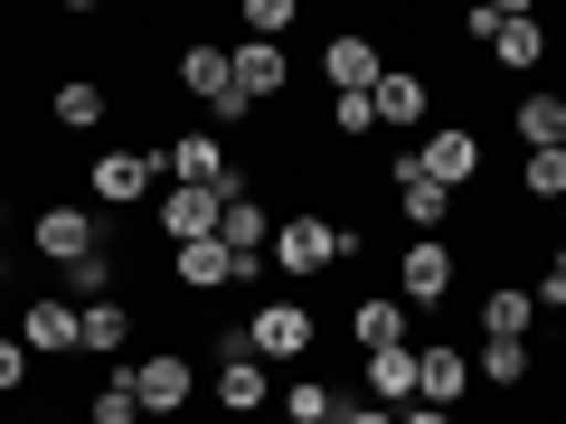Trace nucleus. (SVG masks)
I'll return each mask as SVG.
<instances>
[{"instance_id":"f257e3e1","label":"nucleus","mask_w":566,"mask_h":424,"mask_svg":"<svg viewBox=\"0 0 566 424\" xmlns=\"http://www.w3.org/2000/svg\"><path fill=\"white\" fill-rule=\"evenodd\" d=\"M264 264H274L283 283H322L331 264H340V218H322V208H293V218L274 226V245H264Z\"/></svg>"},{"instance_id":"f03ea898","label":"nucleus","mask_w":566,"mask_h":424,"mask_svg":"<svg viewBox=\"0 0 566 424\" xmlns=\"http://www.w3.org/2000/svg\"><path fill=\"white\" fill-rule=\"evenodd\" d=\"M237 340H245V359H264V368H293V359H312L322 321H312L303 303H264V311H245V321H237Z\"/></svg>"},{"instance_id":"7ed1b4c3","label":"nucleus","mask_w":566,"mask_h":424,"mask_svg":"<svg viewBox=\"0 0 566 424\" xmlns=\"http://www.w3.org/2000/svg\"><path fill=\"white\" fill-rule=\"evenodd\" d=\"M123 368H133V396H142L151 424H170V415L199 405V359H189V349H151V359H123Z\"/></svg>"},{"instance_id":"20e7f679","label":"nucleus","mask_w":566,"mask_h":424,"mask_svg":"<svg viewBox=\"0 0 566 424\" xmlns=\"http://www.w3.org/2000/svg\"><path fill=\"white\" fill-rule=\"evenodd\" d=\"M29 245H39V255H48V264H57V274H66V264L104 255V218H95V208H85V199H48L39 218H29Z\"/></svg>"},{"instance_id":"39448f33","label":"nucleus","mask_w":566,"mask_h":424,"mask_svg":"<svg viewBox=\"0 0 566 424\" xmlns=\"http://www.w3.org/2000/svg\"><path fill=\"white\" fill-rule=\"evenodd\" d=\"M151 180H170L161 151H95V170H85V208H142Z\"/></svg>"},{"instance_id":"423d86ee","label":"nucleus","mask_w":566,"mask_h":424,"mask_svg":"<svg viewBox=\"0 0 566 424\" xmlns=\"http://www.w3.org/2000/svg\"><path fill=\"white\" fill-rule=\"evenodd\" d=\"M416 161H424V180H444L453 199H463V189L482 180V161H491V141L472 132V123H434V132L416 141Z\"/></svg>"},{"instance_id":"0eeeda50","label":"nucleus","mask_w":566,"mask_h":424,"mask_svg":"<svg viewBox=\"0 0 566 424\" xmlns=\"http://www.w3.org/2000/svg\"><path fill=\"white\" fill-rule=\"evenodd\" d=\"M20 349H29V359H76V349H85V311L76 303H66V293H39V303H29L20 311Z\"/></svg>"},{"instance_id":"6e6552de","label":"nucleus","mask_w":566,"mask_h":424,"mask_svg":"<svg viewBox=\"0 0 566 424\" xmlns=\"http://www.w3.org/2000/svg\"><path fill=\"white\" fill-rule=\"evenodd\" d=\"M453 283H463V255H453L444 236H416V245L397 255V303H424V311H434Z\"/></svg>"},{"instance_id":"1a4fd4ad","label":"nucleus","mask_w":566,"mask_h":424,"mask_svg":"<svg viewBox=\"0 0 566 424\" xmlns=\"http://www.w3.org/2000/svg\"><path fill=\"white\" fill-rule=\"evenodd\" d=\"M322 76H331V95H378V76H387L378 29H331L322 39Z\"/></svg>"},{"instance_id":"9d476101","label":"nucleus","mask_w":566,"mask_h":424,"mask_svg":"<svg viewBox=\"0 0 566 424\" xmlns=\"http://www.w3.org/2000/svg\"><path fill=\"white\" fill-rule=\"evenodd\" d=\"M161 161H170V189H245V170L227 161V141L208 132V123H199V132H180Z\"/></svg>"},{"instance_id":"9b49d317","label":"nucleus","mask_w":566,"mask_h":424,"mask_svg":"<svg viewBox=\"0 0 566 424\" xmlns=\"http://www.w3.org/2000/svg\"><path fill=\"white\" fill-rule=\"evenodd\" d=\"M368 104H378V132H416V141L434 132V85H424L416 66H387Z\"/></svg>"},{"instance_id":"f8f14e48","label":"nucleus","mask_w":566,"mask_h":424,"mask_svg":"<svg viewBox=\"0 0 566 424\" xmlns=\"http://www.w3.org/2000/svg\"><path fill=\"white\" fill-rule=\"evenodd\" d=\"M472 396V349H453V340H416V405H463Z\"/></svg>"},{"instance_id":"ddd939ff","label":"nucleus","mask_w":566,"mask_h":424,"mask_svg":"<svg viewBox=\"0 0 566 424\" xmlns=\"http://www.w3.org/2000/svg\"><path fill=\"white\" fill-rule=\"evenodd\" d=\"M387 180H397V218L416 226V236H444L453 189H444V180H424V161H416V151H397V170H387Z\"/></svg>"},{"instance_id":"4468645a","label":"nucleus","mask_w":566,"mask_h":424,"mask_svg":"<svg viewBox=\"0 0 566 424\" xmlns=\"http://www.w3.org/2000/svg\"><path fill=\"white\" fill-rule=\"evenodd\" d=\"M208 396H218V415H227V424H255L264 405H274V368H264V359H218Z\"/></svg>"},{"instance_id":"2eb2a0df","label":"nucleus","mask_w":566,"mask_h":424,"mask_svg":"<svg viewBox=\"0 0 566 424\" xmlns=\"http://www.w3.org/2000/svg\"><path fill=\"white\" fill-rule=\"evenodd\" d=\"M237 199V189H161V236L170 245H199V236H218V208Z\"/></svg>"},{"instance_id":"dca6fc26","label":"nucleus","mask_w":566,"mask_h":424,"mask_svg":"<svg viewBox=\"0 0 566 424\" xmlns=\"http://www.w3.org/2000/svg\"><path fill=\"white\" fill-rule=\"evenodd\" d=\"M227 57H237V95H245V104H274L283 85H293V47H264V39H237V47H227Z\"/></svg>"},{"instance_id":"f3484780","label":"nucleus","mask_w":566,"mask_h":424,"mask_svg":"<svg viewBox=\"0 0 566 424\" xmlns=\"http://www.w3.org/2000/svg\"><path fill=\"white\" fill-rule=\"evenodd\" d=\"M170 283H180V293H227V283H237V245H218V236L170 245Z\"/></svg>"},{"instance_id":"a211bd4d","label":"nucleus","mask_w":566,"mask_h":424,"mask_svg":"<svg viewBox=\"0 0 566 424\" xmlns=\"http://www.w3.org/2000/svg\"><path fill=\"white\" fill-rule=\"evenodd\" d=\"M349 340H359V359L406 349V340H416V330H406V303H397V293H368V303H349Z\"/></svg>"},{"instance_id":"6ab92c4d","label":"nucleus","mask_w":566,"mask_h":424,"mask_svg":"<svg viewBox=\"0 0 566 424\" xmlns=\"http://www.w3.org/2000/svg\"><path fill=\"white\" fill-rule=\"evenodd\" d=\"M491 57L510 66V76H528V66H547V29H538V10H501V29H491Z\"/></svg>"},{"instance_id":"aec40b11","label":"nucleus","mask_w":566,"mask_h":424,"mask_svg":"<svg viewBox=\"0 0 566 424\" xmlns=\"http://www.w3.org/2000/svg\"><path fill=\"white\" fill-rule=\"evenodd\" d=\"M510 132H520V151H557V141H566V95H557V85L520 95V104H510Z\"/></svg>"},{"instance_id":"412c9836","label":"nucleus","mask_w":566,"mask_h":424,"mask_svg":"<svg viewBox=\"0 0 566 424\" xmlns=\"http://www.w3.org/2000/svg\"><path fill=\"white\" fill-rule=\"evenodd\" d=\"M359 396L406 415V405H416V340H406V349H378V359H368V378H359Z\"/></svg>"},{"instance_id":"4be33fe9","label":"nucleus","mask_w":566,"mask_h":424,"mask_svg":"<svg viewBox=\"0 0 566 424\" xmlns=\"http://www.w3.org/2000/svg\"><path fill=\"white\" fill-rule=\"evenodd\" d=\"M180 85L199 104H218V95H237V57H227L218 39H199V47H180Z\"/></svg>"},{"instance_id":"5701e85b","label":"nucleus","mask_w":566,"mask_h":424,"mask_svg":"<svg viewBox=\"0 0 566 424\" xmlns=\"http://www.w3.org/2000/svg\"><path fill=\"white\" fill-rule=\"evenodd\" d=\"M218 245H237V255H264V245H274V218H264L255 189H237V199L218 208Z\"/></svg>"},{"instance_id":"b1692460","label":"nucleus","mask_w":566,"mask_h":424,"mask_svg":"<svg viewBox=\"0 0 566 424\" xmlns=\"http://www.w3.org/2000/svg\"><path fill=\"white\" fill-rule=\"evenodd\" d=\"M85 359H133V303H85Z\"/></svg>"},{"instance_id":"393cba45","label":"nucleus","mask_w":566,"mask_h":424,"mask_svg":"<svg viewBox=\"0 0 566 424\" xmlns=\"http://www.w3.org/2000/svg\"><path fill=\"white\" fill-rule=\"evenodd\" d=\"M48 123H57V132H95V123H104V85L95 76H66L57 95H48Z\"/></svg>"},{"instance_id":"a878e982","label":"nucleus","mask_w":566,"mask_h":424,"mask_svg":"<svg viewBox=\"0 0 566 424\" xmlns=\"http://www.w3.org/2000/svg\"><path fill=\"white\" fill-rule=\"evenodd\" d=\"M528 321H538V303H528V283H501V293L482 303V330H491V340H528Z\"/></svg>"},{"instance_id":"bb28decb","label":"nucleus","mask_w":566,"mask_h":424,"mask_svg":"<svg viewBox=\"0 0 566 424\" xmlns=\"http://www.w3.org/2000/svg\"><path fill=\"white\" fill-rule=\"evenodd\" d=\"M331 415H340V386L331 378H293L283 386V424H331Z\"/></svg>"},{"instance_id":"cd10ccee","label":"nucleus","mask_w":566,"mask_h":424,"mask_svg":"<svg viewBox=\"0 0 566 424\" xmlns=\"http://www.w3.org/2000/svg\"><path fill=\"white\" fill-rule=\"evenodd\" d=\"M472 378L520 386V378H528V340H491V330H482V349H472Z\"/></svg>"},{"instance_id":"c85d7f7f","label":"nucleus","mask_w":566,"mask_h":424,"mask_svg":"<svg viewBox=\"0 0 566 424\" xmlns=\"http://www.w3.org/2000/svg\"><path fill=\"white\" fill-rule=\"evenodd\" d=\"M237 20H245V39H264V47H293V29H303V10H293V0H245Z\"/></svg>"},{"instance_id":"c756f323","label":"nucleus","mask_w":566,"mask_h":424,"mask_svg":"<svg viewBox=\"0 0 566 424\" xmlns=\"http://www.w3.org/2000/svg\"><path fill=\"white\" fill-rule=\"evenodd\" d=\"M142 415V396H133V368H114V378L85 396V424H133Z\"/></svg>"},{"instance_id":"7c9ffc66","label":"nucleus","mask_w":566,"mask_h":424,"mask_svg":"<svg viewBox=\"0 0 566 424\" xmlns=\"http://www.w3.org/2000/svg\"><path fill=\"white\" fill-rule=\"evenodd\" d=\"M520 189H528L538 208H557V199H566V151H520Z\"/></svg>"},{"instance_id":"2f4dec72","label":"nucleus","mask_w":566,"mask_h":424,"mask_svg":"<svg viewBox=\"0 0 566 424\" xmlns=\"http://www.w3.org/2000/svg\"><path fill=\"white\" fill-rule=\"evenodd\" d=\"M57 283L76 293V311H85V303H114V255H85V264H66Z\"/></svg>"},{"instance_id":"473e14b6","label":"nucleus","mask_w":566,"mask_h":424,"mask_svg":"<svg viewBox=\"0 0 566 424\" xmlns=\"http://www.w3.org/2000/svg\"><path fill=\"white\" fill-rule=\"evenodd\" d=\"M331 132H340V141H368V132H378V104H368V95H331Z\"/></svg>"},{"instance_id":"72a5a7b5","label":"nucleus","mask_w":566,"mask_h":424,"mask_svg":"<svg viewBox=\"0 0 566 424\" xmlns=\"http://www.w3.org/2000/svg\"><path fill=\"white\" fill-rule=\"evenodd\" d=\"M29 349H20V330H0V396H29Z\"/></svg>"},{"instance_id":"f704fd0d","label":"nucleus","mask_w":566,"mask_h":424,"mask_svg":"<svg viewBox=\"0 0 566 424\" xmlns=\"http://www.w3.org/2000/svg\"><path fill=\"white\" fill-rule=\"evenodd\" d=\"M331 424H397V405H368L359 386H349V396H340V415H331Z\"/></svg>"},{"instance_id":"c9c22d12","label":"nucleus","mask_w":566,"mask_h":424,"mask_svg":"<svg viewBox=\"0 0 566 424\" xmlns=\"http://www.w3.org/2000/svg\"><path fill=\"white\" fill-rule=\"evenodd\" d=\"M397 424H453V415H444V405H406Z\"/></svg>"},{"instance_id":"e433bc0d","label":"nucleus","mask_w":566,"mask_h":424,"mask_svg":"<svg viewBox=\"0 0 566 424\" xmlns=\"http://www.w3.org/2000/svg\"><path fill=\"white\" fill-rule=\"evenodd\" d=\"M547 274H557V293H566V236H557V255H547Z\"/></svg>"},{"instance_id":"4c0bfd02","label":"nucleus","mask_w":566,"mask_h":424,"mask_svg":"<svg viewBox=\"0 0 566 424\" xmlns=\"http://www.w3.org/2000/svg\"><path fill=\"white\" fill-rule=\"evenodd\" d=\"M0 283H10V255H0Z\"/></svg>"},{"instance_id":"58836bf2","label":"nucleus","mask_w":566,"mask_h":424,"mask_svg":"<svg viewBox=\"0 0 566 424\" xmlns=\"http://www.w3.org/2000/svg\"><path fill=\"white\" fill-rule=\"evenodd\" d=\"M0 226H10V199H0Z\"/></svg>"},{"instance_id":"ea45409f","label":"nucleus","mask_w":566,"mask_h":424,"mask_svg":"<svg viewBox=\"0 0 566 424\" xmlns=\"http://www.w3.org/2000/svg\"><path fill=\"white\" fill-rule=\"evenodd\" d=\"M557 226H566V199H557Z\"/></svg>"},{"instance_id":"a19ab883","label":"nucleus","mask_w":566,"mask_h":424,"mask_svg":"<svg viewBox=\"0 0 566 424\" xmlns=\"http://www.w3.org/2000/svg\"><path fill=\"white\" fill-rule=\"evenodd\" d=\"M557 151H566V141H557Z\"/></svg>"}]
</instances>
